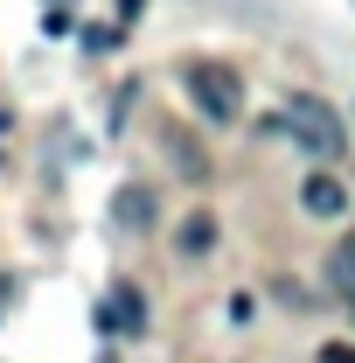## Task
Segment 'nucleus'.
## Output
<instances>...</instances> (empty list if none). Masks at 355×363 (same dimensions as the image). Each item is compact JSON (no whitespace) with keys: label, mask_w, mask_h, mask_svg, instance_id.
Masks as SVG:
<instances>
[{"label":"nucleus","mask_w":355,"mask_h":363,"mask_svg":"<svg viewBox=\"0 0 355 363\" xmlns=\"http://www.w3.org/2000/svg\"><path fill=\"white\" fill-rule=\"evenodd\" d=\"M286 133L300 140L313 161H334V154H349L334 105H327V98H313V91H293V98H286Z\"/></svg>","instance_id":"f257e3e1"},{"label":"nucleus","mask_w":355,"mask_h":363,"mask_svg":"<svg viewBox=\"0 0 355 363\" xmlns=\"http://www.w3.org/2000/svg\"><path fill=\"white\" fill-rule=\"evenodd\" d=\"M181 77H188V98H195V112H202V119L230 126V119L244 112V105H237V70H230V63H188Z\"/></svg>","instance_id":"f03ea898"},{"label":"nucleus","mask_w":355,"mask_h":363,"mask_svg":"<svg viewBox=\"0 0 355 363\" xmlns=\"http://www.w3.org/2000/svg\"><path fill=\"white\" fill-rule=\"evenodd\" d=\"M98 328H112V335H146V294H139L133 279H112V301L98 308Z\"/></svg>","instance_id":"7ed1b4c3"},{"label":"nucleus","mask_w":355,"mask_h":363,"mask_svg":"<svg viewBox=\"0 0 355 363\" xmlns=\"http://www.w3.org/2000/svg\"><path fill=\"white\" fill-rule=\"evenodd\" d=\"M300 210H307V217H342V210H349V189L334 175H307L300 182Z\"/></svg>","instance_id":"20e7f679"},{"label":"nucleus","mask_w":355,"mask_h":363,"mask_svg":"<svg viewBox=\"0 0 355 363\" xmlns=\"http://www.w3.org/2000/svg\"><path fill=\"white\" fill-rule=\"evenodd\" d=\"M112 203H119L112 217H119L126 230H153V217H161V196H153V189H139V182H126Z\"/></svg>","instance_id":"39448f33"},{"label":"nucleus","mask_w":355,"mask_h":363,"mask_svg":"<svg viewBox=\"0 0 355 363\" xmlns=\"http://www.w3.org/2000/svg\"><path fill=\"white\" fill-rule=\"evenodd\" d=\"M209 245H216V217H209V210H195V217L175 230V252H181V259H202Z\"/></svg>","instance_id":"423d86ee"},{"label":"nucleus","mask_w":355,"mask_h":363,"mask_svg":"<svg viewBox=\"0 0 355 363\" xmlns=\"http://www.w3.org/2000/svg\"><path fill=\"white\" fill-rule=\"evenodd\" d=\"M327 286L355 301V238H342V245H334V259H327Z\"/></svg>","instance_id":"0eeeda50"},{"label":"nucleus","mask_w":355,"mask_h":363,"mask_svg":"<svg viewBox=\"0 0 355 363\" xmlns=\"http://www.w3.org/2000/svg\"><path fill=\"white\" fill-rule=\"evenodd\" d=\"M84 49H98V56H105V49H119V28H105V21H91V28H84Z\"/></svg>","instance_id":"6e6552de"},{"label":"nucleus","mask_w":355,"mask_h":363,"mask_svg":"<svg viewBox=\"0 0 355 363\" xmlns=\"http://www.w3.org/2000/svg\"><path fill=\"white\" fill-rule=\"evenodd\" d=\"M320 363H355V342H327V350H320Z\"/></svg>","instance_id":"1a4fd4ad"},{"label":"nucleus","mask_w":355,"mask_h":363,"mask_svg":"<svg viewBox=\"0 0 355 363\" xmlns=\"http://www.w3.org/2000/svg\"><path fill=\"white\" fill-rule=\"evenodd\" d=\"M139 7H146V0H119V21H133Z\"/></svg>","instance_id":"9d476101"},{"label":"nucleus","mask_w":355,"mask_h":363,"mask_svg":"<svg viewBox=\"0 0 355 363\" xmlns=\"http://www.w3.org/2000/svg\"><path fill=\"white\" fill-rule=\"evenodd\" d=\"M49 7H63V0H49Z\"/></svg>","instance_id":"9b49d317"},{"label":"nucleus","mask_w":355,"mask_h":363,"mask_svg":"<svg viewBox=\"0 0 355 363\" xmlns=\"http://www.w3.org/2000/svg\"><path fill=\"white\" fill-rule=\"evenodd\" d=\"M349 308H355V301H349Z\"/></svg>","instance_id":"f8f14e48"}]
</instances>
